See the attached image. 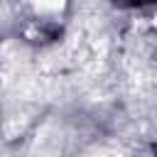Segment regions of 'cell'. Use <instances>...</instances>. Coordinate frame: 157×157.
I'll list each match as a JSON object with an SVG mask.
<instances>
[{
  "mask_svg": "<svg viewBox=\"0 0 157 157\" xmlns=\"http://www.w3.org/2000/svg\"><path fill=\"white\" fill-rule=\"evenodd\" d=\"M34 5H37L39 10H49V12H54V10H59V7L64 5V0H34Z\"/></svg>",
  "mask_w": 157,
  "mask_h": 157,
  "instance_id": "obj_1",
  "label": "cell"
}]
</instances>
